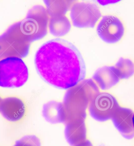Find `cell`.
I'll list each match as a JSON object with an SVG mask.
<instances>
[{"label": "cell", "instance_id": "9c48e42d", "mask_svg": "<svg viewBox=\"0 0 134 146\" xmlns=\"http://www.w3.org/2000/svg\"><path fill=\"white\" fill-rule=\"evenodd\" d=\"M133 115L131 109L120 106L112 119L115 128L126 139H131L134 137Z\"/></svg>", "mask_w": 134, "mask_h": 146}, {"label": "cell", "instance_id": "277c9868", "mask_svg": "<svg viewBox=\"0 0 134 146\" xmlns=\"http://www.w3.org/2000/svg\"><path fill=\"white\" fill-rule=\"evenodd\" d=\"M28 77L27 67L21 58L11 57L0 60L1 87H21L27 81Z\"/></svg>", "mask_w": 134, "mask_h": 146}, {"label": "cell", "instance_id": "5bb4252c", "mask_svg": "<svg viewBox=\"0 0 134 146\" xmlns=\"http://www.w3.org/2000/svg\"><path fill=\"white\" fill-rule=\"evenodd\" d=\"M49 29L51 34L55 36H62L67 34L71 29V24L66 16L50 17Z\"/></svg>", "mask_w": 134, "mask_h": 146}, {"label": "cell", "instance_id": "2e32d148", "mask_svg": "<svg viewBox=\"0 0 134 146\" xmlns=\"http://www.w3.org/2000/svg\"><path fill=\"white\" fill-rule=\"evenodd\" d=\"M114 66L121 80L129 79L134 74V63L130 59L121 57Z\"/></svg>", "mask_w": 134, "mask_h": 146}, {"label": "cell", "instance_id": "52a82bcc", "mask_svg": "<svg viewBox=\"0 0 134 146\" xmlns=\"http://www.w3.org/2000/svg\"><path fill=\"white\" fill-rule=\"evenodd\" d=\"M70 16L74 27L93 28L102 14L95 4L83 2L73 4L71 9Z\"/></svg>", "mask_w": 134, "mask_h": 146}, {"label": "cell", "instance_id": "e0dca14e", "mask_svg": "<svg viewBox=\"0 0 134 146\" xmlns=\"http://www.w3.org/2000/svg\"><path fill=\"white\" fill-rule=\"evenodd\" d=\"M13 146H41V143L36 135H28L17 141Z\"/></svg>", "mask_w": 134, "mask_h": 146}, {"label": "cell", "instance_id": "3957f363", "mask_svg": "<svg viewBox=\"0 0 134 146\" xmlns=\"http://www.w3.org/2000/svg\"><path fill=\"white\" fill-rule=\"evenodd\" d=\"M30 44L20 22L13 24L0 35V60L11 57L24 58L29 54Z\"/></svg>", "mask_w": 134, "mask_h": 146}, {"label": "cell", "instance_id": "8fae6325", "mask_svg": "<svg viewBox=\"0 0 134 146\" xmlns=\"http://www.w3.org/2000/svg\"><path fill=\"white\" fill-rule=\"evenodd\" d=\"M64 134L66 141L74 146L86 139L87 129L85 120L76 119L65 123Z\"/></svg>", "mask_w": 134, "mask_h": 146}, {"label": "cell", "instance_id": "ac0fdd59", "mask_svg": "<svg viewBox=\"0 0 134 146\" xmlns=\"http://www.w3.org/2000/svg\"><path fill=\"white\" fill-rule=\"evenodd\" d=\"M74 146H93V145L90 141L86 139Z\"/></svg>", "mask_w": 134, "mask_h": 146}, {"label": "cell", "instance_id": "5b68a950", "mask_svg": "<svg viewBox=\"0 0 134 146\" xmlns=\"http://www.w3.org/2000/svg\"><path fill=\"white\" fill-rule=\"evenodd\" d=\"M49 19L43 6L35 5L29 10L25 18L20 22L23 32L31 43L47 35Z\"/></svg>", "mask_w": 134, "mask_h": 146}, {"label": "cell", "instance_id": "9a60e30c", "mask_svg": "<svg viewBox=\"0 0 134 146\" xmlns=\"http://www.w3.org/2000/svg\"><path fill=\"white\" fill-rule=\"evenodd\" d=\"M49 15L53 17L64 16L71 9L75 1H44Z\"/></svg>", "mask_w": 134, "mask_h": 146}, {"label": "cell", "instance_id": "7a4b0ae2", "mask_svg": "<svg viewBox=\"0 0 134 146\" xmlns=\"http://www.w3.org/2000/svg\"><path fill=\"white\" fill-rule=\"evenodd\" d=\"M99 93L98 86L91 79L84 80L69 88L63 103L67 116L66 123L76 119L85 120L89 103Z\"/></svg>", "mask_w": 134, "mask_h": 146}, {"label": "cell", "instance_id": "30bf717a", "mask_svg": "<svg viewBox=\"0 0 134 146\" xmlns=\"http://www.w3.org/2000/svg\"><path fill=\"white\" fill-rule=\"evenodd\" d=\"M25 111V105L21 99L15 97L2 99L0 113L7 120L12 122L18 121L24 116Z\"/></svg>", "mask_w": 134, "mask_h": 146}, {"label": "cell", "instance_id": "7c38bea8", "mask_svg": "<svg viewBox=\"0 0 134 146\" xmlns=\"http://www.w3.org/2000/svg\"><path fill=\"white\" fill-rule=\"evenodd\" d=\"M98 86L102 90H108L119 82L114 66H104L98 69L92 77Z\"/></svg>", "mask_w": 134, "mask_h": 146}, {"label": "cell", "instance_id": "4fadbf2b", "mask_svg": "<svg viewBox=\"0 0 134 146\" xmlns=\"http://www.w3.org/2000/svg\"><path fill=\"white\" fill-rule=\"evenodd\" d=\"M42 114L47 121L52 124L66 123V111L63 103L52 101L43 105Z\"/></svg>", "mask_w": 134, "mask_h": 146}, {"label": "cell", "instance_id": "ba28073f", "mask_svg": "<svg viewBox=\"0 0 134 146\" xmlns=\"http://www.w3.org/2000/svg\"><path fill=\"white\" fill-rule=\"evenodd\" d=\"M96 31L98 36L108 43H115L120 41L124 35V26L120 20L113 15L103 17Z\"/></svg>", "mask_w": 134, "mask_h": 146}, {"label": "cell", "instance_id": "d6986e66", "mask_svg": "<svg viewBox=\"0 0 134 146\" xmlns=\"http://www.w3.org/2000/svg\"><path fill=\"white\" fill-rule=\"evenodd\" d=\"M133 125H134V115H133Z\"/></svg>", "mask_w": 134, "mask_h": 146}, {"label": "cell", "instance_id": "8992f818", "mask_svg": "<svg viewBox=\"0 0 134 146\" xmlns=\"http://www.w3.org/2000/svg\"><path fill=\"white\" fill-rule=\"evenodd\" d=\"M120 107L114 96L108 93L100 92L89 103V114L98 121L105 122L112 119Z\"/></svg>", "mask_w": 134, "mask_h": 146}, {"label": "cell", "instance_id": "ffe728a7", "mask_svg": "<svg viewBox=\"0 0 134 146\" xmlns=\"http://www.w3.org/2000/svg\"><path fill=\"white\" fill-rule=\"evenodd\" d=\"M2 100V99L1 98V97H0V104H1V102Z\"/></svg>", "mask_w": 134, "mask_h": 146}, {"label": "cell", "instance_id": "6da1fadb", "mask_svg": "<svg viewBox=\"0 0 134 146\" xmlns=\"http://www.w3.org/2000/svg\"><path fill=\"white\" fill-rule=\"evenodd\" d=\"M35 64L46 83L60 89H67L84 79L86 67L83 56L71 42L60 38L43 44L37 51Z\"/></svg>", "mask_w": 134, "mask_h": 146}]
</instances>
